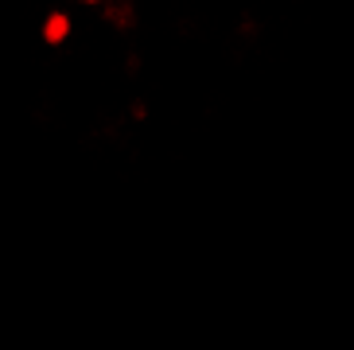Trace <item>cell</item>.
<instances>
[{
	"instance_id": "cell-1",
	"label": "cell",
	"mask_w": 354,
	"mask_h": 350,
	"mask_svg": "<svg viewBox=\"0 0 354 350\" xmlns=\"http://www.w3.org/2000/svg\"><path fill=\"white\" fill-rule=\"evenodd\" d=\"M66 35H71V16H66V12H51L47 24H43V39L47 43H63Z\"/></svg>"
},
{
	"instance_id": "cell-2",
	"label": "cell",
	"mask_w": 354,
	"mask_h": 350,
	"mask_svg": "<svg viewBox=\"0 0 354 350\" xmlns=\"http://www.w3.org/2000/svg\"><path fill=\"white\" fill-rule=\"evenodd\" d=\"M90 4H97V0H90Z\"/></svg>"
}]
</instances>
